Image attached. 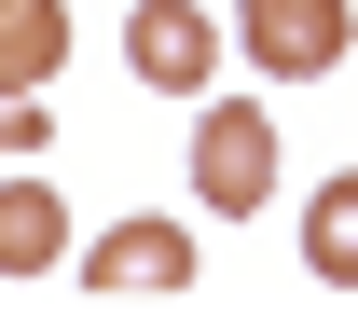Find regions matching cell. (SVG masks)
Returning a JSON list of instances; mask_svg holds the SVG:
<instances>
[{
  "mask_svg": "<svg viewBox=\"0 0 358 331\" xmlns=\"http://www.w3.org/2000/svg\"><path fill=\"white\" fill-rule=\"evenodd\" d=\"M193 207H221V221L275 207V111L262 97H207L193 111Z\"/></svg>",
  "mask_w": 358,
  "mask_h": 331,
  "instance_id": "cell-1",
  "label": "cell"
},
{
  "mask_svg": "<svg viewBox=\"0 0 358 331\" xmlns=\"http://www.w3.org/2000/svg\"><path fill=\"white\" fill-rule=\"evenodd\" d=\"M234 42H248L262 83H331V69L358 55V14H345V0H248Z\"/></svg>",
  "mask_w": 358,
  "mask_h": 331,
  "instance_id": "cell-2",
  "label": "cell"
},
{
  "mask_svg": "<svg viewBox=\"0 0 358 331\" xmlns=\"http://www.w3.org/2000/svg\"><path fill=\"white\" fill-rule=\"evenodd\" d=\"M83 290L96 304H179V290H193V235H179V221H110V235L83 248Z\"/></svg>",
  "mask_w": 358,
  "mask_h": 331,
  "instance_id": "cell-3",
  "label": "cell"
},
{
  "mask_svg": "<svg viewBox=\"0 0 358 331\" xmlns=\"http://www.w3.org/2000/svg\"><path fill=\"white\" fill-rule=\"evenodd\" d=\"M124 69H138L152 97H207V69H221V14H207V0H138Z\"/></svg>",
  "mask_w": 358,
  "mask_h": 331,
  "instance_id": "cell-4",
  "label": "cell"
},
{
  "mask_svg": "<svg viewBox=\"0 0 358 331\" xmlns=\"http://www.w3.org/2000/svg\"><path fill=\"white\" fill-rule=\"evenodd\" d=\"M69 69V14L55 0H0V97H42Z\"/></svg>",
  "mask_w": 358,
  "mask_h": 331,
  "instance_id": "cell-5",
  "label": "cell"
},
{
  "mask_svg": "<svg viewBox=\"0 0 358 331\" xmlns=\"http://www.w3.org/2000/svg\"><path fill=\"white\" fill-rule=\"evenodd\" d=\"M55 235H69V207H55V180H0V276H42Z\"/></svg>",
  "mask_w": 358,
  "mask_h": 331,
  "instance_id": "cell-6",
  "label": "cell"
},
{
  "mask_svg": "<svg viewBox=\"0 0 358 331\" xmlns=\"http://www.w3.org/2000/svg\"><path fill=\"white\" fill-rule=\"evenodd\" d=\"M303 262H317L331 290H358V166L303 193Z\"/></svg>",
  "mask_w": 358,
  "mask_h": 331,
  "instance_id": "cell-7",
  "label": "cell"
},
{
  "mask_svg": "<svg viewBox=\"0 0 358 331\" xmlns=\"http://www.w3.org/2000/svg\"><path fill=\"white\" fill-rule=\"evenodd\" d=\"M28 139H42V125H28V97H0V152H28Z\"/></svg>",
  "mask_w": 358,
  "mask_h": 331,
  "instance_id": "cell-8",
  "label": "cell"
}]
</instances>
